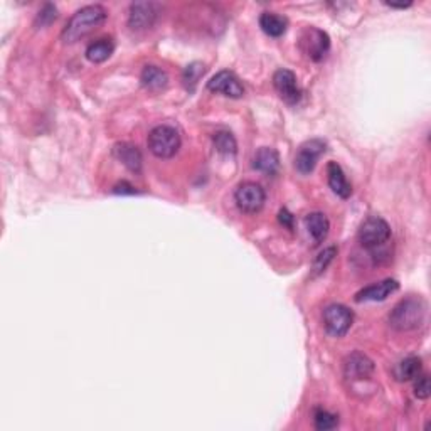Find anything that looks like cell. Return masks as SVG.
<instances>
[{
  "label": "cell",
  "mask_w": 431,
  "mask_h": 431,
  "mask_svg": "<svg viewBox=\"0 0 431 431\" xmlns=\"http://www.w3.org/2000/svg\"><path fill=\"white\" fill-rule=\"evenodd\" d=\"M260 27L269 38H281L287 32L288 21L283 15L273 14V12H265L260 17Z\"/></svg>",
  "instance_id": "ac0fdd59"
},
{
  "label": "cell",
  "mask_w": 431,
  "mask_h": 431,
  "mask_svg": "<svg viewBox=\"0 0 431 431\" xmlns=\"http://www.w3.org/2000/svg\"><path fill=\"white\" fill-rule=\"evenodd\" d=\"M430 394H431V388H430L428 376L416 377V382H414V396L420 398V400H428Z\"/></svg>",
  "instance_id": "4316f807"
},
{
  "label": "cell",
  "mask_w": 431,
  "mask_h": 431,
  "mask_svg": "<svg viewBox=\"0 0 431 431\" xmlns=\"http://www.w3.org/2000/svg\"><path fill=\"white\" fill-rule=\"evenodd\" d=\"M391 240V228L381 217H369L359 229V241L366 249H379Z\"/></svg>",
  "instance_id": "277c9868"
},
{
  "label": "cell",
  "mask_w": 431,
  "mask_h": 431,
  "mask_svg": "<svg viewBox=\"0 0 431 431\" xmlns=\"http://www.w3.org/2000/svg\"><path fill=\"white\" fill-rule=\"evenodd\" d=\"M426 310H428V305L421 297L402 298L389 313L391 327L400 330V332H408V330L421 327L426 318Z\"/></svg>",
  "instance_id": "7a4b0ae2"
},
{
  "label": "cell",
  "mask_w": 431,
  "mask_h": 431,
  "mask_svg": "<svg viewBox=\"0 0 431 431\" xmlns=\"http://www.w3.org/2000/svg\"><path fill=\"white\" fill-rule=\"evenodd\" d=\"M212 143H214L216 152L221 155H235L237 152L236 139L229 132H217L212 136Z\"/></svg>",
  "instance_id": "7402d4cb"
},
{
  "label": "cell",
  "mask_w": 431,
  "mask_h": 431,
  "mask_svg": "<svg viewBox=\"0 0 431 431\" xmlns=\"http://www.w3.org/2000/svg\"><path fill=\"white\" fill-rule=\"evenodd\" d=\"M327 179L334 194L342 197V199H347L352 194V187H350L347 177H345L344 171L337 162H330L327 165Z\"/></svg>",
  "instance_id": "9a60e30c"
},
{
  "label": "cell",
  "mask_w": 431,
  "mask_h": 431,
  "mask_svg": "<svg viewBox=\"0 0 431 431\" xmlns=\"http://www.w3.org/2000/svg\"><path fill=\"white\" fill-rule=\"evenodd\" d=\"M337 255V248L336 246H329L325 248L324 251H320L315 258V261H313V275H320V273H324L325 269L329 268V265L332 263L334 258Z\"/></svg>",
  "instance_id": "d4e9b609"
},
{
  "label": "cell",
  "mask_w": 431,
  "mask_h": 431,
  "mask_svg": "<svg viewBox=\"0 0 431 431\" xmlns=\"http://www.w3.org/2000/svg\"><path fill=\"white\" fill-rule=\"evenodd\" d=\"M148 148L159 159H171L180 148V135L175 128L160 125L148 134Z\"/></svg>",
  "instance_id": "3957f363"
},
{
  "label": "cell",
  "mask_w": 431,
  "mask_h": 431,
  "mask_svg": "<svg viewBox=\"0 0 431 431\" xmlns=\"http://www.w3.org/2000/svg\"><path fill=\"white\" fill-rule=\"evenodd\" d=\"M278 219H280V223L283 224L285 228L293 229V216L290 214L287 209H281V211H280V216H278Z\"/></svg>",
  "instance_id": "f1b7e54d"
},
{
  "label": "cell",
  "mask_w": 431,
  "mask_h": 431,
  "mask_svg": "<svg viewBox=\"0 0 431 431\" xmlns=\"http://www.w3.org/2000/svg\"><path fill=\"white\" fill-rule=\"evenodd\" d=\"M235 201L240 211L246 214H256L267 203V192L256 182H243L235 192Z\"/></svg>",
  "instance_id": "5b68a950"
},
{
  "label": "cell",
  "mask_w": 431,
  "mask_h": 431,
  "mask_svg": "<svg viewBox=\"0 0 431 431\" xmlns=\"http://www.w3.org/2000/svg\"><path fill=\"white\" fill-rule=\"evenodd\" d=\"M140 81L147 90L150 91H160L169 84L167 72L157 66H145L140 76Z\"/></svg>",
  "instance_id": "d6986e66"
},
{
  "label": "cell",
  "mask_w": 431,
  "mask_h": 431,
  "mask_svg": "<svg viewBox=\"0 0 431 431\" xmlns=\"http://www.w3.org/2000/svg\"><path fill=\"white\" fill-rule=\"evenodd\" d=\"M421 359L420 357H406L394 368V376L398 381H413L421 374Z\"/></svg>",
  "instance_id": "ffe728a7"
},
{
  "label": "cell",
  "mask_w": 431,
  "mask_h": 431,
  "mask_svg": "<svg viewBox=\"0 0 431 431\" xmlns=\"http://www.w3.org/2000/svg\"><path fill=\"white\" fill-rule=\"evenodd\" d=\"M305 226H307L308 235L313 237L315 243H322V241H325V237L329 236L330 223L324 212H310V214L305 217Z\"/></svg>",
  "instance_id": "e0dca14e"
},
{
  "label": "cell",
  "mask_w": 431,
  "mask_h": 431,
  "mask_svg": "<svg viewBox=\"0 0 431 431\" xmlns=\"http://www.w3.org/2000/svg\"><path fill=\"white\" fill-rule=\"evenodd\" d=\"M108 12L102 6H86L79 9L68 21L66 27L63 29L61 39L66 44H75L81 41L83 38L90 36L93 31L98 29L107 21Z\"/></svg>",
  "instance_id": "6da1fadb"
},
{
  "label": "cell",
  "mask_w": 431,
  "mask_h": 431,
  "mask_svg": "<svg viewBox=\"0 0 431 431\" xmlns=\"http://www.w3.org/2000/svg\"><path fill=\"white\" fill-rule=\"evenodd\" d=\"M300 46L312 61L318 63L327 56L330 49V38L327 32L315 29V27H307L301 34Z\"/></svg>",
  "instance_id": "52a82bcc"
},
{
  "label": "cell",
  "mask_w": 431,
  "mask_h": 431,
  "mask_svg": "<svg viewBox=\"0 0 431 431\" xmlns=\"http://www.w3.org/2000/svg\"><path fill=\"white\" fill-rule=\"evenodd\" d=\"M374 373V362L361 352H354L344 362V374L349 381H364Z\"/></svg>",
  "instance_id": "7c38bea8"
},
{
  "label": "cell",
  "mask_w": 431,
  "mask_h": 431,
  "mask_svg": "<svg viewBox=\"0 0 431 431\" xmlns=\"http://www.w3.org/2000/svg\"><path fill=\"white\" fill-rule=\"evenodd\" d=\"M160 14V6L154 2H135L130 6L128 26L132 31H148L154 27Z\"/></svg>",
  "instance_id": "ba28073f"
},
{
  "label": "cell",
  "mask_w": 431,
  "mask_h": 431,
  "mask_svg": "<svg viewBox=\"0 0 431 431\" xmlns=\"http://www.w3.org/2000/svg\"><path fill=\"white\" fill-rule=\"evenodd\" d=\"M113 155L118 162H122L125 167L128 169V171L135 172V174H139V172L142 171V162H143L142 154H140V150L135 147V145L127 142L116 143L113 147Z\"/></svg>",
  "instance_id": "5bb4252c"
},
{
  "label": "cell",
  "mask_w": 431,
  "mask_h": 431,
  "mask_svg": "<svg viewBox=\"0 0 431 431\" xmlns=\"http://www.w3.org/2000/svg\"><path fill=\"white\" fill-rule=\"evenodd\" d=\"M113 192L115 194H135V187L132 184H128V182H120V184H116L115 187H113Z\"/></svg>",
  "instance_id": "83f0119b"
},
{
  "label": "cell",
  "mask_w": 431,
  "mask_h": 431,
  "mask_svg": "<svg viewBox=\"0 0 431 431\" xmlns=\"http://www.w3.org/2000/svg\"><path fill=\"white\" fill-rule=\"evenodd\" d=\"M204 64L203 63H192L189 64L187 68H185L184 72H182V81H184V86L187 88L189 91H194L197 83H199V79L203 78L204 75Z\"/></svg>",
  "instance_id": "603a6c76"
},
{
  "label": "cell",
  "mask_w": 431,
  "mask_h": 431,
  "mask_svg": "<svg viewBox=\"0 0 431 431\" xmlns=\"http://www.w3.org/2000/svg\"><path fill=\"white\" fill-rule=\"evenodd\" d=\"M352 312L340 304H332L324 310V324L330 336L342 337L352 327Z\"/></svg>",
  "instance_id": "8992f818"
},
{
  "label": "cell",
  "mask_w": 431,
  "mask_h": 431,
  "mask_svg": "<svg viewBox=\"0 0 431 431\" xmlns=\"http://www.w3.org/2000/svg\"><path fill=\"white\" fill-rule=\"evenodd\" d=\"M313 423H315V428L320 431H329L339 426V416L330 411L325 409H317L315 416H313Z\"/></svg>",
  "instance_id": "cb8c5ba5"
},
{
  "label": "cell",
  "mask_w": 431,
  "mask_h": 431,
  "mask_svg": "<svg viewBox=\"0 0 431 431\" xmlns=\"http://www.w3.org/2000/svg\"><path fill=\"white\" fill-rule=\"evenodd\" d=\"M113 49H115V46L110 39H100V41L91 42L90 46H88L86 59L95 64L103 63V61H107L111 54H113Z\"/></svg>",
  "instance_id": "44dd1931"
},
{
  "label": "cell",
  "mask_w": 431,
  "mask_h": 431,
  "mask_svg": "<svg viewBox=\"0 0 431 431\" xmlns=\"http://www.w3.org/2000/svg\"><path fill=\"white\" fill-rule=\"evenodd\" d=\"M273 84L280 98L288 104H297L301 98V90L298 86L295 72L290 70H278L273 76Z\"/></svg>",
  "instance_id": "30bf717a"
},
{
  "label": "cell",
  "mask_w": 431,
  "mask_h": 431,
  "mask_svg": "<svg viewBox=\"0 0 431 431\" xmlns=\"http://www.w3.org/2000/svg\"><path fill=\"white\" fill-rule=\"evenodd\" d=\"M400 290V283L396 280H382L361 290L356 295V301H382Z\"/></svg>",
  "instance_id": "4fadbf2b"
},
{
  "label": "cell",
  "mask_w": 431,
  "mask_h": 431,
  "mask_svg": "<svg viewBox=\"0 0 431 431\" xmlns=\"http://www.w3.org/2000/svg\"><path fill=\"white\" fill-rule=\"evenodd\" d=\"M253 167H255L256 171L263 172V174L275 175L278 169H280V157H278L273 148L261 147L255 154V157H253Z\"/></svg>",
  "instance_id": "2e32d148"
},
{
  "label": "cell",
  "mask_w": 431,
  "mask_h": 431,
  "mask_svg": "<svg viewBox=\"0 0 431 431\" xmlns=\"http://www.w3.org/2000/svg\"><path fill=\"white\" fill-rule=\"evenodd\" d=\"M209 91L219 93V95L228 96V98H241L244 95V88L241 84L240 78L231 71H219L216 76H212L211 81L207 83Z\"/></svg>",
  "instance_id": "8fae6325"
},
{
  "label": "cell",
  "mask_w": 431,
  "mask_h": 431,
  "mask_svg": "<svg viewBox=\"0 0 431 431\" xmlns=\"http://www.w3.org/2000/svg\"><path fill=\"white\" fill-rule=\"evenodd\" d=\"M56 17H58V10H56V7L52 6V3H46V6H44V9L38 14V19H36V26H38V27L49 26L51 22L56 21Z\"/></svg>",
  "instance_id": "484cf974"
},
{
  "label": "cell",
  "mask_w": 431,
  "mask_h": 431,
  "mask_svg": "<svg viewBox=\"0 0 431 431\" xmlns=\"http://www.w3.org/2000/svg\"><path fill=\"white\" fill-rule=\"evenodd\" d=\"M325 148H327V145H325L324 140L318 139L307 140L305 143H301L295 157L297 171L300 174H310L315 169L320 157L325 154Z\"/></svg>",
  "instance_id": "9c48e42d"
}]
</instances>
